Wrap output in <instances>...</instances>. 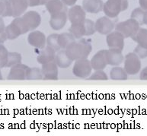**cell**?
<instances>
[{
    "label": "cell",
    "mask_w": 147,
    "mask_h": 136,
    "mask_svg": "<svg viewBox=\"0 0 147 136\" xmlns=\"http://www.w3.org/2000/svg\"><path fill=\"white\" fill-rule=\"evenodd\" d=\"M92 46L90 42L82 38L78 41H74L66 48L65 51L67 56L72 61H76L80 59H88L92 52Z\"/></svg>",
    "instance_id": "6da1fadb"
},
{
    "label": "cell",
    "mask_w": 147,
    "mask_h": 136,
    "mask_svg": "<svg viewBox=\"0 0 147 136\" xmlns=\"http://www.w3.org/2000/svg\"><path fill=\"white\" fill-rule=\"evenodd\" d=\"M140 28V25L136 20L133 18L126 20L124 21L119 22L115 26V31H118L124 37V38H132L136 35Z\"/></svg>",
    "instance_id": "7a4b0ae2"
},
{
    "label": "cell",
    "mask_w": 147,
    "mask_h": 136,
    "mask_svg": "<svg viewBox=\"0 0 147 136\" xmlns=\"http://www.w3.org/2000/svg\"><path fill=\"white\" fill-rule=\"evenodd\" d=\"M124 66L126 72L128 75H135L141 70V59L134 53H127L124 57Z\"/></svg>",
    "instance_id": "3957f363"
},
{
    "label": "cell",
    "mask_w": 147,
    "mask_h": 136,
    "mask_svg": "<svg viewBox=\"0 0 147 136\" xmlns=\"http://www.w3.org/2000/svg\"><path fill=\"white\" fill-rule=\"evenodd\" d=\"M92 68L90 60L88 59H80L75 61L73 73L75 76L80 78H88L92 74Z\"/></svg>",
    "instance_id": "277c9868"
},
{
    "label": "cell",
    "mask_w": 147,
    "mask_h": 136,
    "mask_svg": "<svg viewBox=\"0 0 147 136\" xmlns=\"http://www.w3.org/2000/svg\"><path fill=\"white\" fill-rule=\"evenodd\" d=\"M67 17L71 24H81L86 19V12L82 6L75 5L69 9Z\"/></svg>",
    "instance_id": "5b68a950"
},
{
    "label": "cell",
    "mask_w": 147,
    "mask_h": 136,
    "mask_svg": "<svg viewBox=\"0 0 147 136\" xmlns=\"http://www.w3.org/2000/svg\"><path fill=\"white\" fill-rule=\"evenodd\" d=\"M124 37L117 31H112L106 37V42L109 49H117L123 51L124 48Z\"/></svg>",
    "instance_id": "8992f818"
},
{
    "label": "cell",
    "mask_w": 147,
    "mask_h": 136,
    "mask_svg": "<svg viewBox=\"0 0 147 136\" xmlns=\"http://www.w3.org/2000/svg\"><path fill=\"white\" fill-rule=\"evenodd\" d=\"M103 11L108 18L117 17L121 12V0H107L104 4Z\"/></svg>",
    "instance_id": "52a82bcc"
},
{
    "label": "cell",
    "mask_w": 147,
    "mask_h": 136,
    "mask_svg": "<svg viewBox=\"0 0 147 136\" xmlns=\"http://www.w3.org/2000/svg\"><path fill=\"white\" fill-rule=\"evenodd\" d=\"M91 66L94 70H104L108 66L107 50H101L97 52L90 60Z\"/></svg>",
    "instance_id": "ba28073f"
},
{
    "label": "cell",
    "mask_w": 147,
    "mask_h": 136,
    "mask_svg": "<svg viewBox=\"0 0 147 136\" xmlns=\"http://www.w3.org/2000/svg\"><path fill=\"white\" fill-rule=\"evenodd\" d=\"M115 27L114 23L110 18L107 16L101 17L97 20L95 22V29L96 32H98L103 35H108V33H111Z\"/></svg>",
    "instance_id": "9c48e42d"
},
{
    "label": "cell",
    "mask_w": 147,
    "mask_h": 136,
    "mask_svg": "<svg viewBox=\"0 0 147 136\" xmlns=\"http://www.w3.org/2000/svg\"><path fill=\"white\" fill-rule=\"evenodd\" d=\"M28 42L31 46L41 50L47 46L46 36L39 31H31L28 37Z\"/></svg>",
    "instance_id": "30bf717a"
},
{
    "label": "cell",
    "mask_w": 147,
    "mask_h": 136,
    "mask_svg": "<svg viewBox=\"0 0 147 136\" xmlns=\"http://www.w3.org/2000/svg\"><path fill=\"white\" fill-rule=\"evenodd\" d=\"M58 66L55 61L43 64L41 66V72L44 80H58Z\"/></svg>",
    "instance_id": "8fae6325"
},
{
    "label": "cell",
    "mask_w": 147,
    "mask_h": 136,
    "mask_svg": "<svg viewBox=\"0 0 147 136\" xmlns=\"http://www.w3.org/2000/svg\"><path fill=\"white\" fill-rule=\"evenodd\" d=\"M67 13L66 11H61L57 13L51 15V19H50V25L51 28L54 31H59L62 28H63L67 22Z\"/></svg>",
    "instance_id": "7c38bea8"
},
{
    "label": "cell",
    "mask_w": 147,
    "mask_h": 136,
    "mask_svg": "<svg viewBox=\"0 0 147 136\" xmlns=\"http://www.w3.org/2000/svg\"><path fill=\"white\" fill-rule=\"evenodd\" d=\"M29 31H34L40 26L41 23V17L40 14L35 11H29L22 16Z\"/></svg>",
    "instance_id": "4fadbf2b"
},
{
    "label": "cell",
    "mask_w": 147,
    "mask_h": 136,
    "mask_svg": "<svg viewBox=\"0 0 147 136\" xmlns=\"http://www.w3.org/2000/svg\"><path fill=\"white\" fill-rule=\"evenodd\" d=\"M28 68V66L22 63L12 66L7 79L8 80H25Z\"/></svg>",
    "instance_id": "5bb4252c"
},
{
    "label": "cell",
    "mask_w": 147,
    "mask_h": 136,
    "mask_svg": "<svg viewBox=\"0 0 147 136\" xmlns=\"http://www.w3.org/2000/svg\"><path fill=\"white\" fill-rule=\"evenodd\" d=\"M107 61L108 65L112 66H118L124 61L122 50L117 49L107 50Z\"/></svg>",
    "instance_id": "9a60e30c"
},
{
    "label": "cell",
    "mask_w": 147,
    "mask_h": 136,
    "mask_svg": "<svg viewBox=\"0 0 147 136\" xmlns=\"http://www.w3.org/2000/svg\"><path fill=\"white\" fill-rule=\"evenodd\" d=\"M104 2L102 0H83L82 8L86 12L97 14L103 11Z\"/></svg>",
    "instance_id": "2e32d148"
},
{
    "label": "cell",
    "mask_w": 147,
    "mask_h": 136,
    "mask_svg": "<svg viewBox=\"0 0 147 136\" xmlns=\"http://www.w3.org/2000/svg\"><path fill=\"white\" fill-rule=\"evenodd\" d=\"M12 8V17L17 18L23 15L28 8V0H9Z\"/></svg>",
    "instance_id": "e0dca14e"
},
{
    "label": "cell",
    "mask_w": 147,
    "mask_h": 136,
    "mask_svg": "<svg viewBox=\"0 0 147 136\" xmlns=\"http://www.w3.org/2000/svg\"><path fill=\"white\" fill-rule=\"evenodd\" d=\"M56 56V51L53 49L46 46L44 49H42L40 52L39 55L37 56V61L40 65L48 63L50 62L54 61Z\"/></svg>",
    "instance_id": "ac0fdd59"
},
{
    "label": "cell",
    "mask_w": 147,
    "mask_h": 136,
    "mask_svg": "<svg viewBox=\"0 0 147 136\" xmlns=\"http://www.w3.org/2000/svg\"><path fill=\"white\" fill-rule=\"evenodd\" d=\"M55 62L60 68H66L71 66L73 61L67 56L65 50H60L56 53Z\"/></svg>",
    "instance_id": "d6986e66"
},
{
    "label": "cell",
    "mask_w": 147,
    "mask_h": 136,
    "mask_svg": "<svg viewBox=\"0 0 147 136\" xmlns=\"http://www.w3.org/2000/svg\"><path fill=\"white\" fill-rule=\"evenodd\" d=\"M110 78L114 81H125L128 78V75L123 68L114 66L111 69Z\"/></svg>",
    "instance_id": "ffe728a7"
},
{
    "label": "cell",
    "mask_w": 147,
    "mask_h": 136,
    "mask_svg": "<svg viewBox=\"0 0 147 136\" xmlns=\"http://www.w3.org/2000/svg\"><path fill=\"white\" fill-rule=\"evenodd\" d=\"M47 10L51 15L63 11L65 5L61 0H50L45 4Z\"/></svg>",
    "instance_id": "44dd1931"
},
{
    "label": "cell",
    "mask_w": 147,
    "mask_h": 136,
    "mask_svg": "<svg viewBox=\"0 0 147 136\" xmlns=\"http://www.w3.org/2000/svg\"><path fill=\"white\" fill-rule=\"evenodd\" d=\"M69 31L76 38V40H80L86 36V28L84 23L72 24L69 29Z\"/></svg>",
    "instance_id": "7402d4cb"
},
{
    "label": "cell",
    "mask_w": 147,
    "mask_h": 136,
    "mask_svg": "<svg viewBox=\"0 0 147 136\" xmlns=\"http://www.w3.org/2000/svg\"><path fill=\"white\" fill-rule=\"evenodd\" d=\"M5 32L6 33L7 39L9 40H15L18 38L20 35H22L19 27L13 21L11 22V24L5 27Z\"/></svg>",
    "instance_id": "603a6c76"
},
{
    "label": "cell",
    "mask_w": 147,
    "mask_h": 136,
    "mask_svg": "<svg viewBox=\"0 0 147 136\" xmlns=\"http://www.w3.org/2000/svg\"><path fill=\"white\" fill-rule=\"evenodd\" d=\"M74 41H76V38L69 32L59 33L58 35V44L61 50H66V47Z\"/></svg>",
    "instance_id": "cb8c5ba5"
},
{
    "label": "cell",
    "mask_w": 147,
    "mask_h": 136,
    "mask_svg": "<svg viewBox=\"0 0 147 136\" xmlns=\"http://www.w3.org/2000/svg\"><path fill=\"white\" fill-rule=\"evenodd\" d=\"M133 40L136 41L138 45L147 49V29L140 27Z\"/></svg>",
    "instance_id": "d4e9b609"
},
{
    "label": "cell",
    "mask_w": 147,
    "mask_h": 136,
    "mask_svg": "<svg viewBox=\"0 0 147 136\" xmlns=\"http://www.w3.org/2000/svg\"><path fill=\"white\" fill-rule=\"evenodd\" d=\"M41 68H29L26 72V80H42Z\"/></svg>",
    "instance_id": "484cf974"
},
{
    "label": "cell",
    "mask_w": 147,
    "mask_h": 136,
    "mask_svg": "<svg viewBox=\"0 0 147 136\" xmlns=\"http://www.w3.org/2000/svg\"><path fill=\"white\" fill-rule=\"evenodd\" d=\"M22 55L16 52L9 53L8 55V62H7V68H11L12 66L22 63Z\"/></svg>",
    "instance_id": "4316f807"
},
{
    "label": "cell",
    "mask_w": 147,
    "mask_h": 136,
    "mask_svg": "<svg viewBox=\"0 0 147 136\" xmlns=\"http://www.w3.org/2000/svg\"><path fill=\"white\" fill-rule=\"evenodd\" d=\"M58 33H52L47 38V46L56 51V53L61 50L58 44Z\"/></svg>",
    "instance_id": "83f0119b"
},
{
    "label": "cell",
    "mask_w": 147,
    "mask_h": 136,
    "mask_svg": "<svg viewBox=\"0 0 147 136\" xmlns=\"http://www.w3.org/2000/svg\"><path fill=\"white\" fill-rule=\"evenodd\" d=\"M144 14H145V10H143L142 8L139 7L136 8L135 9L133 10L130 15V18L136 20V21L138 22L140 25H143L144 22H143V18H144Z\"/></svg>",
    "instance_id": "f1b7e54d"
},
{
    "label": "cell",
    "mask_w": 147,
    "mask_h": 136,
    "mask_svg": "<svg viewBox=\"0 0 147 136\" xmlns=\"http://www.w3.org/2000/svg\"><path fill=\"white\" fill-rule=\"evenodd\" d=\"M9 52L4 45L0 44V68L6 67Z\"/></svg>",
    "instance_id": "f546056e"
},
{
    "label": "cell",
    "mask_w": 147,
    "mask_h": 136,
    "mask_svg": "<svg viewBox=\"0 0 147 136\" xmlns=\"http://www.w3.org/2000/svg\"><path fill=\"white\" fill-rule=\"evenodd\" d=\"M85 28H86V36L93 35L96 32L95 29V23L90 19L86 18L84 21Z\"/></svg>",
    "instance_id": "4dcf8cb0"
},
{
    "label": "cell",
    "mask_w": 147,
    "mask_h": 136,
    "mask_svg": "<svg viewBox=\"0 0 147 136\" xmlns=\"http://www.w3.org/2000/svg\"><path fill=\"white\" fill-rule=\"evenodd\" d=\"M108 79V75L104 70H94V72L88 78V80H100L107 81Z\"/></svg>",
    "instance_id": "1f68e13d"
},
{
    "label": "cell",
    "mask_w": 147,
    "mask_h": 136,
    "mask_svg": "<svg viewBox=\"0 0 147 136\" xmlns=\"http://www.w3.org/2000/svg\"><path fill=\"white\" fill-rule=\"evenodd\" d=\"M13 21L16 23L18 27H19L20 30L22 31V34H24V33H28L29 31L28 27L27 26V24H25L24 19L22 18V17H17V18H15V19L13 20Z\"/></svg>",
    "instance_id": "d6a6232c"
},
{
    "label": "cell",
    "mask_w": 147,
    "mask_h": 136,
    "mask_svg": "<svg viewBox=\"0 0 147 136\" xmlns=\"http://www.w3.org/2000/svg\"><path fill=\"white\" fill-rule=\"evenodd\" d=\"M134 53L140 59H145L147 57V49L142 47L140 45H137L136 46V48L134 49Z\"/></svg>",
    "instance_id": "836d02e7"
},
{
    "label": "cell",
    "mask_w": 147,
    "mask_h": 136,
    "mask_svg": "<svg viewBox=\"0 0 147 136\" xmlns=\"http://www.w3.org/2000/svg\"><path fill=\"white\" fill-rule=\"evenodd\" d=\"M5 5V9L3 15H2V18L4 17H12L13 12H12V8H11V2L9 0H4Z\"/></svg>",
    "instance_id": "e575fe53"
},
{
    "label": "cell",
    "mask_w": 147,
    "mask_h": 136,
    "mask_svg": "<svg viewBox=\"0 0 147 136\" xmlns=\"http://www.w3.org/2000/svg\"><path fill=\"white\" fill-rule=\"evenodd\" d=\"M140 78L143 81H147V66L140 72Z\"/></svg>",
    "instance_id": "d590c367"
},
{
    "label": "cell",
    "mask_w": 147,
    "mask_h": 136,
    "mask_svg": "<svg viewBox=\"0 0 147 136\" xmlns=\"http://www.w3.org/2000/svg\"><path fill=\"white\" fill-rule=\"evenodd\" d=\"M65 6H73L76 3L77 0H61Z\"/></svg>",
    "instance_id": "8d00e7d4"
},
{
    "label": "cell",
    "mask_w": 147,
    "mask_h": 136,
    "mask_svg": "<svg viewBox=\"0 0 147 136\" xmlns=\"http://www.w3.org/2000/svg\"><path fill=\"white\" fill-rule=\"evenodd\" d=\"M29 7H34L40 5V0H28Z\"/></svg>",
    "instance_id": "74e56055"
},
{
    "label": "cell",
    "mask_w": 147,
    "mask_h": 136,
    "mask_svg": "<svg viewBox=\"0 0 147 136\" xmlns=\"http://www.w3.org/2000/svg\"><path fill=\"white\" fill-rule=\"evenodd\" d=\"M129 5L127 0H121V11L127 10Z\"/></svg>",
    "instance_id": "f35d334b"
},
{
    "label": "cell",
    "mask_w": 147,
    "mask_h": 136,
    "mask_svg": "<svg viewBox=\"0 0 147 136\" xmlns=\"http://www.w3.org/2000/svg\"><path fill=\"white\" fill-rule=\"evenodd\" d=\"M139 4L140 8L146 11L147 10V0H139Z\"/></svg>",
    "instance_id": "ab89813d"
},
{
    "label": "cell",
    "mask_w": 147,
    "mask_h": 136,
    "mask_svg": "<svg viewBox=\"0 0 147 136\" xmlns=\"http://www.w3.org/2000/svg\"><path fill=\"white\" fill-rule=\"evenodd\" d=\"M5 9V5L4 0H0V16L1 17L4 13Z\"/></svg>",
    "instance_id": "60d3db41"
},
{
    "label": "cell",
    "mask_w": 147,
    "mask_h": 136,
    "mask_svg": "<svg viewBox=\"0 0 147 136\" xmlns=\"http://www.w3.org/2000/svg\"><path fill=\"white\" fill-rule=\"evenodd\" d=\"M7 40V36L5 32H2V33H0V44H2L3 43Z\"/></svg>",
    "instance_id": "b9f144b4"
},
{
    "label": "cell",
    "mask_w": 147,
    "mask_h": 136,
    "mask_svg": "<svg viewBox=\"0 0 147 136\" xmlns=\"http://www.w3.org/2000/svg\"><path fill=\"white\" fill-rule=\"evenodd\" d=\"M5 30V22L2 19V17L0 16V33L4 32Z\"/></svg>",
    "instance_id": "7bdbcfd3"
},
{
    "label": "cell",
    "mask_w": 147,
    "mask_h": 136,
    "mask_svg": "<svg viewBox=\"0 0 147 136\" xmlns=\"http://www.w3.org/2000/svg\"><path fill=\"white\" fill-rule=\"evenodd\" d=\"M143 22L144 24L147 25V10L145 11V14H144V18H143Z\"/></svg>",
    "instance_id": "ee69618b"
},
{
    "label": "cell",
    "mask_w": 147,
    "mask_h": 136,
    "mask_svg": "<svg viewBox=\"0 0 147 136\" xmlns=\"http://www.w3.org/2000/svg\"><path fill=\"white\" fill-rule=\"evenodd\" d=\"M50 0H40V5H45Z\"/></svg>",
    "instance_id": "f6af8a7d"
},
{
    "label": "cell",
    "mask_w": 147,
    "mask_h": 136,
    "mask_svg": "<svg viewBox=\"0 0 147 136\" xmlns=\"http://www.w3.org/2000/svg\"><path fill=\"white\" fill-rule=\"evenodd\" d=\"M0 80H2V75L1 73V70H0Z\"/></svg>",
    "instance_id": "bcb514c9"
}]
</instances>
